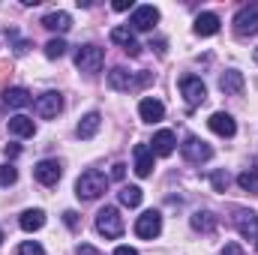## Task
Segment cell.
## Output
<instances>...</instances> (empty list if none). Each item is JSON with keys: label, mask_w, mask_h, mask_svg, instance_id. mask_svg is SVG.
<instances>
[{"label": "cell", "mask_w": 258, "mask_h": 255, "mask_svg": "<svg viewBox=\"0 0 258 255\" xmlns=\"http://www.w3.org/2000/svg\"><path fill=\"white\" fill-rule=\"evenodd\" d=\"M114 255H138V252H135L132 246H117V249H114Z\"/></svg>", "instance_id": "obj_39"}, {"label": "cell", "mask_w": 258, "mask_h": 255, "mask_svg": "<svg viewBox=\"0 0 258 255\" xmlns=\"http://www.w3.org/2000/svg\"><path fill=\"white\" fill-rule=\"evenodd\" d=\"M207 126L213 129L216 135H222V138H231V135L237 132V123H234V117H231V114H225V111H216V114H210Z\"/></svg>", "instance_id": "obj_14"}, {"label": "cell", "mask_w": 258, "mask_h": 255, "mask_svg": "<svg viewBox=\"0 0 258 255\" xmlns=\"http://www.w3.org/2000/svg\"><path fill=\"white\" fill-rule=\"evenodd\" d=\"M180 93H183V99H186L189 108L201 105V102L207 99V87H204V81H201L198 75H183V78H180Z\"/></svg>", "instance_id": "obj_6"}, {"label": "cell", "mask_w": 258, "mask_h": 255, "mask_svg": "<svg viewBox=\"0 0 258 255\" xmlns=\"http://www.w3.org/2000/svg\"><path fill=\"white\" fill-rule=\"evenodd\" d=\"M114 9L117 12H126V9H132V0H114Z\"/></svg>", "instance_id": "obj_36"}, {"label": "cell", "mask_w": 258, "mask_h": 255, "mask_svg": "<svg viewBox=\"0 0 258 255\" xmlns=\"http://www.w3.org/2000/svg\"><path fill=\"white\" fill-rule=\"evenodd\" d=\"M102 63H105V51H102L99 45H81V48L75 51V66H78L81 72H87V75L99 72Z\"/></svg>", "instance_id": "obj_4"}, {"label": "cell", "mask_w": 258, "mask_h": 255, "mask_svg": "<svg viewBox=\"0 0 258 255\" xmlns=\"http://www.w3.org/2000/svg\"><path fill=\"white\" fill-rule=\"evenodd\" d=\"M243 72H237V69H228L222 78H219V90L222 93H228V96H237V93H243Z\"/></svg>", "instance_id": "obj_18"}, {"label": "cell", "mask_w": 258, "mask_h": 255, "mask_svg": "<svg viewBox=\"0 0 258 255\" xmlns=\"http://www.w3.org/2000/svg\"><path fill=\"white\" fill-rule=\"evenodd\" d=\"M237 186H240L243 192H255L258 195V174L255 171H243V174L237 177Z\"/></svg>", "instance_id": "obj_27"}, {"label": "cell", "mask_w": 258, "mask_h": 255, "mask_svg": "<svg viewBox=\"0 0 258 255\" xmlns=\"http://www.w3.org/2000/svg\"><path fill=\"white\" fill-rule=\"evenodd\" d=\"M234 33L237 36H255L258 33V3H246L234 15Z\"/></svg>", "instance_id": "obj_5"}, {"label": "cell", "mask_w": 258, "mask_h": 255, "mask_svg": "<svg viewBox=\"0 0 258 255\" xmlns=\"http://www.w3.org/2000/svg\"><path fill=\"white\" fill-rule=\"evenodd\" d=\"M210 183H213V189H216V192H225V189H228V183H231V177H228V171H222V168H219V171H213V174H210Z\"/></svg>", "instance_id": "obj_29"}, {"label": "cell", "mask_w": 258, "mask_h": 255, "mask_svg": "<svg viewBox=\"0 0 258 255\" xmlns=\"http://www.w3.org/2000/svg\"><path fill=\"white\" fill-rule=\"evenodd\" d=\"M0 243H3V231H0Z\"/></svg>", "instance_id": "obj_41"}, {"label": "cell", "mask_w": 258, "mask_h": 255, "mask_svg": "<svg viewBox=\"0 0 258 255\" xmlns=\"http://www.w3.org/2000/svg\"><path fill=\"white\" fill-rule=\"evenodd\" d=\"M234 228L240 231V237L246 240H255L258 237V213L255 210H246V207H234Z\"/></svg>", "instance_id": "obj_7"}, {"label": "cell", "mask_w": 258, "mask_h": 255, "mask_svg": "<svg viewBox=\"0 0 258 255\" xmlns=\"http://www.w3.org/2000/svg\"><path fill=\"white\" fill-rule=\"evenodd\" d=\"M111 177H114V180H123V177H126V165H123V162H114V165H111Z\"/></svg>", "instance_id": "obj_32"}, {"label": "cell", "mask_w": 258, "mask_h": 255, "mask_svg": "<svg viewBox=\"0 0 258 255\" xmlns=\"http://www.w3.org/2000/svg\"><path fill=\"white\" fill-rule=\"evenodd\" d=\"M60 174H63V168H60L57 159H42V162H36V168H33V177H36L42 186H57Z\"/></svg>", "instance_id": "obj_10"}, {"label": "cell", "mask_w": 258, "mask_h": 255, "mask_svg": "<svg viewBox=\"0 0 258 255\" xmlns=\"http://www.w3.org/2000/svg\"><path fill=\"white\" fill-rule=\"evenodd\" d=\"M195 33H198V36H213V33H219V15L201 12V15L195 18Z\"/></svg>", "instance_id": "obj_20"}, {"label": "cell", "mask_w": 258, "mask_h": 255, "mask_svg": "<svg viewBox=\"0 0 258 255\" xmlns=\"http://www.w3.org/2000/svg\"><path fill=\"white\" fill-rule=\"evenodd\" d=\"M156 21H159V9L156 6H138V9H132V18H129L132 30H153Z\"/></svg>", "instance_id": "obj_11"}, {"label": "cell", "mask_w": 258, "mask_h": 255, "mask_svg": "<svg viewBox=\"0 0 258 255\" xmlns=\"http://www.w3.org/2000/svg\"><path fill=\"white\" fill-rule=\"evenodd\" d=\"M60 108H63V96L54 93V90H48V93H42V96L36 99V114L45 117V120H48V117H57Z\"/></svg>", "instance_id": "obj_12"}, {"label": "cell", "mask_w": 258, "mask_h": 255, "mask_svg": "<svg viewBox=\"0 0 258 255\" xmlns=\"http://www.w3.org/2000/svg\"><path fill=\"white\" fill-rule=\"evenodd\" d=\"M141 198H144V195H141L138 186H123V189H120V204H126V207H138Z\"/></svg>", "instance_id": "obj_26"}, {"label": "cell", "mask_w": 258, "mask_h": 255, "mask_svg": "<svg viewBox=\"0 0 258 255\" xmlns=\"http://www.w3.org/2000/svg\"><path fill=\"white\" fill-rule=\"evenodd\" d=\"M9 132L18 135V138H27V135L36 132V123H33L27 114H15V117H9Z\"/></svg>", "instance_id": "obj_22"}, {"label": "cell", "mask_w": 258, "mask_h": 255, "mask_svg": "<svg viewBox=\"0 0 258 255\" xmlns=\"http://www.w3.org/2000/svg\"><path fill=\"white\" fill-rule=\"evenodd\" d=\"M222 255H243V249H240V243H225Z\"/></svg>", "instance_id": "obj_33"}, {"label": "cell", "mask_w": 258, "mask_h": 255, "mask_svg": "<svg viewBox=\"0 0 258 255\" xmlns=\"http://www.w3.org/2000/svg\"><path fill=\"white\" fill-rule=\"evenodd\" d=\"M252 57H255V63H258V48H255V54H252Z\"/></svg>", "instance_id": "obj_40"}, {"label": "cell", "mask_w": 258, "mask_h": 255, "mask_svg": "<svg viewBox=\"0 0 258 255\" xmlns=\"http://www.w3.org/2000/svg\"><path fill=\"white\" fill-rule=\"evenodd\" d=\"M96 231H99L102 237H108V240L120 237V234H123V216H120V210L105 204V207L96 213Z\"/></svg>", "instance_id": "obj_3"}, {"label": "cell", "mask_w": 258, "mask_h": 255, "mask_svg": "<svg viewBox=\"0 0 258 255\" xmlns=\"http://www.w3.org/2000/svg\"><path fill=\"white\" fill-rule=\"evenodd\" d=\"M18 255H45V249H42L39 243H33V240H24V243L18 246Z\"/></svg>", "instance_id": "obj_31"}, {"label": "cell", "mask_w": 258, "mask_h": 255, "mask_svg": "<svg viewBox=\"0 0 258 255\" xmlns=\"http://www.w3.org/2000/svg\"><path fill=\"white\" fill-rule=\"evenodd\" d=\"M180 153L195 162V165H201V162H207L210 156H213V147L207 144V141H201V138H195V135H186V141L180 144Z\"/></svg>", "instance_id": "obj_8"}, {"label": "cell", "mask_w": 258, "mask_h": 255, "mask_svg": "<svg viewBox=\"0 0 258 255\" xmlns=\"http://www.w3.org/2000/svg\"><path fill=\"white\" fill-rule=\"evenodd\" d=\"M99 126H102V114H99V111H90V114H84V117H81V123H78L75 132H78V138H84V141H87V138H93V135L99 132Z\"/></svg>", "instance_id": "obj_19"}, {"label": "cell", "mask_w": 258, "mask_h": 255, "mask_svg": "<svg viewBox=\"0 0 258 255\" xmlns=\"http://www.w3.org/2000/svg\"><path fill=\"white\" fill-rule=\"evenodd\" d=\"M27 48H30V42H24V39H15V45H12L15 54H27Z\"/></svg>", "instance_id": "obj_34"}, {"label": "cell", "mask_w": 258, "mask_h": 255, "mask_svg": "<svg viewBox=\"0 0 258 255\" xmlns=\"http://www.w3.org/2000/svg\"><path fill=\"white\" fill-rule=\"evenodd\" d=\"M42 27H48V30H54V33H66V30L72 27V18H69V12H48V15L42 18Z\"/></svg>", "instance_id": "obj_21"}, {"label": "cell", "mask_w": 258, "mask_h": 255, "mask_svg": "<svg viewBox=\"0 0 258 255\" xmlns=\"http://www.w3.org/2000/svg\"><path fill=\"white\" fill-rule=\"evenodd\" d=\"M63 51H66L63 39H48V42H45V57L54 60V57H63Z\"/></svg>", "instance_id": "obj_28"}, {"label": "cell", "mask_w": 258, "mask_h": 255, "mask_svg": "<svg viewBox=\"0 0 258 255\" xmlns=\"http://www.w3.org/2000/svg\"><path fill=\"white\" fill-rule=\"evenodd\" d=\"M78 255H99V252H96L93 246H87V243H81V246H78Z\"/></svg>", "instance_id": "obj_38"}, {"label": "cell", "mask_w": 258, "mask_h": 255, "mask_svg": "<svg viewBox=\"0 0 258 255\" xmlns=\"http://www.w3.org/2000/svg\"><path fill=\"white\" fill-rule=\"evenodd\" d=\"M18 225H21L24 231H39V228L45 225V213H42V210H24L21 219H18Z\"/></svg>", "instance_id": "obj_24"}, {"label": "cell", "mask_w": 258, "mask_h": 255, "mask_svg": "<svg viewBox=\"0 0 258 255\" xmlns=\"http://www.w3.org/2000/svg\"><path fill=\"white\" fill-rule=\"evenodd\" d=\"M153 81V72H129L123 66H114L111 72H108V84L114 87V90H120V93H129V90H135V87H144V84H150Z\"/></svg>", "instance_id": "obj_2"}, {"label": "cell", "mask_w": 258, "mask_h": 255, "mask_svg": "<svg viewBox=\"0 0 258 255\" xmlns=\"http://www.w3.org/2000/svg\"><path fill=\"white\" fill-rule=\"evenodd\" d=\"M192 228L195 231H204V234L213 231V228H216V216H213L210 210H195L192 213Z\"/></svg>", "instance_id": "obj_25"}, {"label": "cell", "mask_w": 258, "mask_h": 255, "mask_svg": "<svg viewBox=\"0 0 258 255\" xmlns=\"http://www.w3.org/2000/svg\"><path fill=\"white\" fill-rule=\"evenodd\" d=\"M18 180V171L12 165H0V186H12Z\"/></svg>", "instance_id": "obj_30"}, {"label": "cell", "mask_w": 258, "mask_h": 255, "mask_svg": "<svg viewBox=\"0 0 258 255\" xmlns=\"http://www.w3.org/2000/svg\"><path fill=\"white\" fill-rule=\"evenodd\" d=\"M174 147H177V138H174L171 129H159V132L153 135V153H156V156H171Z\"/></svg>", "instance_id": "obj_17"}, {"label": "cell", "mask_w": 258, "mask_h": 255, "mask_svg": "<svg viewBox=\"0 0 258 255\" xmlns=\"http://www.w3.org/2000/svg\"><path fill=\"white\" fill-rule=\"evenodd\" d=\"M153 147L150 144H135V174L138 177H150L153 174Z\"/></svg>", "instance_id": "obj_13"}, {"label": "cell", "mask_w": 258, "mask_h": 255, "mask_svg": "<svg viewBox=\"0 0 258 255\" xmlns=\"http://www.w3.org/2000/svg\"><path fill=\"white\" fill-rule=\"evenodd\" d=\"M111 42L123 45V51H126L129 57H138V54H141V45L135 42V36H132L129 27H114V30H111Z\"/></svg>", "instance_id": "obj_16"}, {"label": "cell", "mask_w": 258, "mask_h": 255, "mask_svg": "<svg viewBox=\"0 0 258 255\" xmlns=\"http://www.w3.org/2000/svg\"><path fill=\"white\" fill-rule=\"evenodd\" d=\"M138 114H141V120L144 123H156V120H162L165 117V105L159 102V99H141L138 102Z\"/></svg>", "instance_id": "obj_15"}, {"label": "cell", "mask_w": 258, "mask_h": 255, "mask_svg": "<svg viewBox=\"0 0 258 255\" xmlns=\"http://www.w3.org/2000/svg\"><path fill=\"white\" fill-rule=\"evenodd\" d=\"M105 189H108V177H105L102 171H96V168L84 171V174L75 180V195L84 198V201H93V198L105 195Z\"/></svg>", "instance_id": "obj_1"}, {"label": "cell", "mask_w": 258, "mask_h": 255, "mask_svg": "<svg viewBox=\"0 0 258 255\" xmlns=\"http://www.w3.org/2000/svg\"><path fill=\"white\" fill-rule=\"evenodd\" d=\"M63 219H66V225H69V228H75V225H78V213H75V210H66Z\"/></svg>", "instance_id": "obj_35"}, {"label": "cell", "mask_w": 258, "mask_h": 255, "mask_svg": "<svg viewBox=\"0 0 258 255\" xmlns=\"http://www.w3.org/2000/svg\"><path fill=\"white\" fill-rule=\"evenodd\" d=\"M18 153H21V147H18V144H6V156H9V159H15Z\"/></svg>", "instance_id": "obj_37"}, {"label": "cell", "mask_w": 258, "mask_h": 255, "mask_svg": "<svg viewBox=\"0 0 258 255\" xmlns=\"http://www.w3.org/2000/svg\"><path fill=\"white\" fill-rule=\"evenodd\" d=\"M159 231H162V216H159L156 210H147V213L138 216L135 234H138L141 240H153V237H159Z\"/></svg>", "instance_id": "obj_9"}, {"label": "cell", "mask_w": 258, "mask_h": 255, "mask_svg": "<svg viewBox=\"0 0 258 255\" xmlns=\"http://www.w3.org/2000/svg\"><path fill=\"white\" fill-rule=\"evenodd\" d=\"M3 102H6L9 108H24V105L33 102V96H30L24 87H9V90L3 93Z\"/></svg>", "instance_id": "obj_23"}]
</instances>
